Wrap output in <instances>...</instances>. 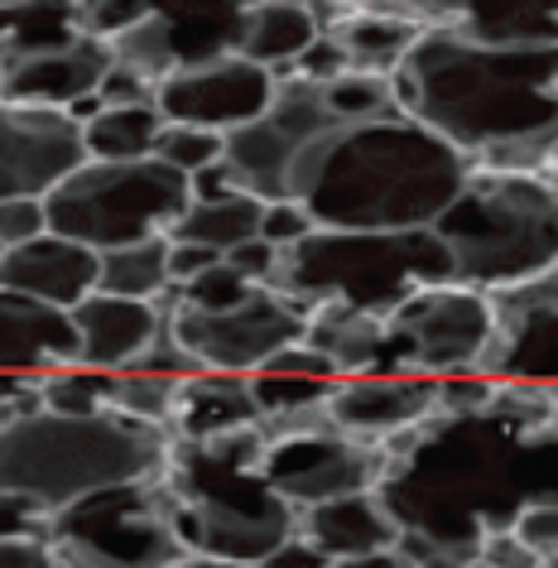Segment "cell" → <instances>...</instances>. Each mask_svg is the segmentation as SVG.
I'll list each match as a JSON object with an SVG mask.
<instances>
[{
	"instance_id": "15",
	"label": "cell",
	"mask_w": 558,
	"mask_h": 568,
	"mask_svg": "<svg viewBox=\"0 0 558 568\" xmlns=\"http://www.w3.org/2000/svg\"><path fill=\"white\" fill-rule=\"evenodd\" d=\"M491 343L477 366L486 381L558 386V265L549 275L491 294Z\"/></svg>"
},
{
	"instance_id": "7",
	"label": "cell",
	"mask_w": 558,
	"mask_h": 568,
	"mask_svg": "<svg viewBox=\"0 0 558 568\" xmlns=\"http://www.w3.org/2000/svg\"><path fill=\"white\" fill-rule=\"evenodd\" d=\"M428 284H453V255L438 232H313L298 246L280 251L270 290L298 308L342 304L371 318H390L414 290H428Z\"/></svg>"
},
{
	"instance_id": "17",
	"label": "cell",
	"mask_w": 558,
	"mask_h": 568,
	"mask_svg": "<svg viewBox=\"0 0 558 568\" xmlns=\"http://www.w3.org/2000/svg\"><path fill=\"white\" fill-rule=\"evenodd\" d=\"M82 164H88V150H82L78 116L0 106V203H16V197L44 203Z\"/></svg>"
},
{
	"instance_id": "44",
	"label": "cell",
	"mask_w": 558,
	"mask_h": 568,
	"mask_svg": "<svg viewBox=\"0 0 558 568\" xmlns=\"http://www.w3.org/2000/svg\"><path fill=\"white\" fill-rule=\"evenodd\" d=\"M212 265H222L217 251L189 246V241H169V290H179V284H193L197 275H207Z\"/></svg>"
},
{
	"instance_id": "49",
	"label": "cell",
	"mask_w": 558,
	"mask_h": 568,
	"mask_svg": "<svg viewBox=\"0 0 558 568\" xmlns=\"http://www.w3.org/2000/svg\"><path fill=\"white\" fill-rule=\"evenodd\" d=\"M30 390H34V381H6V376H0V405H16Z\"/></svg>"
},
{
	"instance_id": "14",
	"label": "cell",
	"mask_w": 558,
	"mask_h": 568,
	"mask_svg": "<svg viewBox=\"0 0 558 568\" xmlns=\"http://www.w3.org/2000/svg\"><path fill=\"white\" fill-rule=\"evenodd\" d=\"M241 10H246L241 0L232 6H150V16L111 44V63L160 88L183 68H203L236 53Z\"/></svg>"
},
{
	"instance_id": "5",
	"label": "cell",
	"mask_w": 558,
	"mask_h": 568,
	"mask_svg": "<svg viewBox=\"0 0 558 568\" xmlns=\"http://www.w3.org/2000/svg\"><path fill=\"white\" fill-rule=\"evenodd\" d=\"M261 429H241L203 444L169 438L164 487L179 510V535L189 554L261 568L280 545L298 535V510L284 506L261 477Z\"/></svg>"
},
{
	"instance_id": "31",
	"label": "cell",
	"mask_w": 558,
	"mask_h": 568,
	"mask_svg": "<svg viewBox=\"0 0 558 568\" xmlns=\"http://www.w3.org/2000/svg\"><path fill=\"white\" fill-rule=\"evenodd\" d=\"M97 294H111V300H135V304H160L169 294V236L106 251Z\"/></svg>"
},
{
	"instance_id": "51",
	"label": "cell",
	"mask_w": 558,
	"mask_h": 568,
	"mask_svg": "<svg viewBox=\"0 0 558 568\" xmlns=\"http://www.w3.org/2000/svg\"><path fill=\"white\" fill-rule=\"evenodd\" d=\"M544 179H549V183H554V189H558V160H554L549 169H544Z\"/></svg>"
},
{
	"instance_id": "12",
	"label": "cell",
	"mask_w": 558,
	"mask_h": 568,
	"mask_svg": "<svg viewBox=\"0 0 558 568\" xmlns=\"http://www.w3.org/2000/svg\"><path fill=\"white\" fill-rule=\"evenodd\" d=\"M160 314L174 333V343L197 362V372L217 376H255L280 352L304 343L308 333V308L290 304L265 284H255L232 308H193L174 294H164Z\"/></svg>"
},
{
	"instance_id": "16",
	"label": "cell",
	"mask_w": 558,
	"mask_h": 568,
	"mask_svg": "<svg viewBox=\"0 0 558 568\" xmlns=\"http://www.w3.org/2000/svg\"><path fill=\"white\" fill-rule=\"evenodd\" d=\"M280 92V73L255 68L236 53H226L217 63L183 68L169 82H160L154 111L169 125H189V131H212V135H236L255 125L270 111Z\"/></svg>"
},
{
	"instance_id": "50",
	"label": "cell",
	"mask_w": 558,
	"mask_h": 568,
	"mask_svg": "<svg viewBox=\"0 0 558 568\" xmlns=\"http://www.w3.org/2000/svg\"><path fill=\"white\" fill-rule=\"evenodd\" d=\"M174 568H251V564H226V559H207V554H183Z\"/></svg>"
},
{
	"instance_id": "26",
	"label": "cell",
	"mask_w": 558,
	"mask_h": 568,
	"mask_svg": "<svg viewBox=\"0 0 558 568\" xmlns=\"http://www.w3.org/2000/svg\"><path fill=\"white\" fill-rule=\"evenodd\" d=\"M318 39H323V30H318V20H313V6H298V0H261V6L241 10L236 59L270 68V73H284V68H294Z\"/></svg>"
},
{
	"instance_id": "29",
	"label": "cell",
	"mask_w": 558,
	"mask_h": 568,
	"mask_svg": "<svg viewBox=\"0 0 558 568\" xmlns=\"http://www.w3.org/2000/svg\"><path fill=\"white\" fill-rule=\"evenodd\" d=\"M265 203L251 193H222V197H193V207L179 217L169 241H189V246L217 251L222 261L246 241H261Z\"/></svg>"
},
{
	"instance_id": "2",
	"label": "cell",
	"mask_w": 558,
	"mask_h": 568,
	"mask_svg": "<svg viewBox=\"0 0 558 568\" xmlns=\"http://www.w3.org/2000/svg\"><path fill=\"white\" fill-rule=\"evenodd\" d=\"M405 116L481 174H544L558 160V44L486 49L428 30L395 73Z\"/></svg>"
},
{
	"instance_id": "36",
	"label": "cell",
	"mask_w": 558,
	"mask_h": 568,
	"mask_svg": "<svg viewBox=\"0 0 558 568\" xmlns=\"http://www.w3.org/2000/svg\"><path fill=\"white\" fill-rule=\"evenodd\" d=\"M78 34L97 39V44H116L125 30H135L150 16V0H78Z\"/></svg>"
},
{
	"instance_id": "47",
	"label": "cell",
	"mask_w": 558,
	"mask_h": 568,
	"mask_svg": "<svg viewBox=\"0 0 558 568\" xmlns=\"http://www.w3.org/2000/svg\"><path fill=\"white\" fill-rule=\"evenodd\" d=\"M261 568H333V559H327L323 549H313L308 539H298V535H294L290 545H280Z\"/></svg>"
},
{
	"instance_id": "38",
	"label": "cell",
	"mask_w": 558,
	"mask_h": 568,
	"mask_svg": "<svg viewBox=\"0 0 558 568\" xmlns=\"http://www.w3.org/2000/svg\"><path fill=\"white\" fill-rule=\"evenodd\" d=\"M39 236H49V207L44 203H34V197L0 203V251H20Z\"/></svg>"
},
{
	"instance_id": "13",
	"label": "cell",
	"mask_w": 558,
	"mask_h": 568,
	"mask_svg": "<svg viewBox=\"0 0 558 568\" xmlns=\"http://www.w3.org/2000/svg\"><path fill=\"white\" fill-rule=\"evenodd\" d=\"M337 131L333 116L323 111L318 82L280 78V92L270 111L246 131L226 135V174H232L236 193H251L261 203H290V174L313 140Z\"/></svg>"
},
{
	"instance_id": "25",
	"label": "cell",
	"mask_w": 558,
	"mask_h": 568,
	"mask_svg": "<svg viewBox=\"0 0 558 568\" xmlns=\"http://www.w3.org/2000/svg\"><path fill=\"white\" fill-rule=\"evenodd\" d=\"M298 539H308L313 549H323L333 564H342V559H366V554L395 549L399 525L376 491H362V496H342V501L298 510Z\"/></svg>"
},
{
	"instance_id": "8",
	"label": "cell",
	"mask_w": 558,
	"mask_h": 568,
	"mask_svg": "<svg viewBox=\"0 0 558 568\" xmlns=\"http://www.w3.org/2000/svg\"><path fill=\"white\" fill-rule=\"evenodd\" d=\"M49 232L97 255L169 236L193 207V183L160 160L140 164H82L44 197Z\"/></svg>"
},
{
	"instance_id": "20",
	"label": "cell",
	"mask_w": 558,
	"mask_h": 568,
	"mask_svg": "<svg viewBox=\"0 0 558 568\" xmlns=\"http://www.w3.org/2000/svg\"><path fill=\"white\" fill-rule=\"evenodd\" d=\"M97 280H102V255L53 232L20 251H0V290L53 314H73L78 304H88Z\"/></svg>"
},
{
	"instance_id": "39",
	"label": "cell",
	"mask_w": 558,
	"mask_h": 568,
	"mask_svg": "<svg viewBox=\"0 0 558 568\" xmlns=\"http://www.w3.org/2000/svg\"><path fill=\"white\" fill-rule=\"evenodd\" d=\"M49 530L53 516L44 506H34L30 496L0 491V539H39V545H49Z\"/></svg>"
},
{
	"instance_id": "52",
	"label": "cell",
	"mask_w": 558,
	"mask_h": 568,
	"mask_svg": "<svg viewBox=\"0 0 558 568\" xmlns=\"http://www.w3.org/2000/svg\"><path fill=\"white\" fill-rule=\"evenodd\" d=\"M549 400H554V409H558V386H554V390H549Z\"/></svg>"
},
{
	"instance_id": "3",
	"label": "cell",
	"mask_w": 558,
	"mask_h": 568,
	"mask_svg": "<svg viewBox=\"0 0 558 568\" xmlns=\"http://www.w3.org/2000/svg\"><path fill=\"white\" fill-rule=\"evenodd\" d=\"M467 179L471 164L448 140L414 116H390L313 140L290 174V203L304 207L318 232L405 236L434 232Z\"/></svg>"
},
{
	"instance_id": "33",
	"label": "cell",
	"mask_w": 558,
	"mask_h": 568,
	"mask_svg": "<svg viewBox=\"0 0 558 568\" xmlns=\"http://www.w3.org/2000/svg\"><path fill=\"white\" fill-rule=\"evenodd\" d=\"M323 111L333 116V125H371V121H390L405 116L395 92V78H371V73H342L333 82H318Z\"/></svg>"
},
{
	"instance_id": "27",
	"label": "cell",
	"mask_w": 558,
	"mask_h": 568,
	"mask_svg": "<svg viewBox=\"0 0 558 568\" xmlns=\"http://www.w3.org/2000/svg\"><path fill=\"white\" fill-rule=\"evenodd\" d=\"M337 372L333 362L318 357L313 347H290L280 352L275 362H265L261 372L251 376V390L265 409V424H280V419H294V415H308V409L323 405V395L337 386Z\"/></svg>"
},
{
	"instance_id": "11",
	"label": "cell",
	"mask_w": 558,
	"mask_h": 568,
	"mask_svg": "<svg viewBox=\"0 0 558 568\" xmlns=\"http://www.w3.org/2000/svg\"><path fill=\"white\" fill-rule=\"evenodd\" d=\"M261 477L284 506L313 510V506L342 501V496L376 491L385 477V448L356 444V438L327 429L323 405H318L308 415L265 424Z\"/></svg>"
},
{
	"instance_id": "10",
	"label": "cell",
	"mask_w": 558,
	"mask_h": 568,
	"mask_svg": "<svg viewBox=\"0 0 558 568\" xmlns=\"http://www.w3.org/2000/svg\"><path fill=\"white\" fill-rule=\"evenodd\" d=\"M491 294L467 284H428L385 318L381 376L457 381L477 376L491 343Z\"/></svg>"
},
{
	"instance_id": "40",
	"label": "cell",
	"mask_w": 558,
	"mask_h": 568,
	"mask_svg": "<svg viewBox=\"0 0 558 568\" xmlns=\"http://www.w3.org/2000/svg\"><path fill=\"white\" fill-rule=\"evenodd\" d=\"M318 226H313V217L298 203H265V222H261V241L275 251H290L298 246L304 236H313Z\"/></svg>"
},
{
	"instance_id": "43",
	"label": "cell",
	"mask_w": 558,
	"mask_h": 568,
	"mask_svg": "<svg viewBox=\"0 0 558 568\" xmlns=\"http://www.w3.org/2000/svg\"><path fill=\"white\" fill-rule=\"evenodd\" d=\"M515 535L525 539L539 559H558V506H535L515 520Z\"/></svg>"
},
{
	"instance_id": "1",
	"label": "cell",
	"mask_w": 558,
	"mask_h": 568,
	"mask_svg": "<svg viewBox=\"0 0 558 568\" xmlns=\"http://www.w3.org/2000/svg\"><path fill=\"white\" fill-rule=\"evenodd\" d=\"M376 496L399 535L434 539L477 564L486 535L558 506V409L544 386L496 381L481 415H434L390 438Z\"/></svg>"
},
{
	"instance_id": "41",
	"label": "cell",
	"mask_w": 558,
	"mask_h": 568,
	"mask_svg": "<svg viewBox=\"0 0 558 568\" xmlns=\"http://www.w3.org/2000/svg\"><path fill=\"white\" fill-rule=\"evenodd\" d=\"M471 568H544V559L515 530H500V535L481 539L477 564H471Z\"/></svg>"
},
{
	"instance_id": "22",
	"label": "cell",
	"mask_w": 558,
	"mask_h": 568,
	"mask_svg": "<svg viewBox=\"0 0 558 568\" xmlns=\"http://www.w3.org/2000/svg\"><path fill=\"white\" fill-rule=\"evenodd\" d=\"M63 366H78L73 318L0 290V376L44 381L49 372H63Z\"/></svg>"
},
{
	"instance_id": "45",
	"label": "cell",
	"mask_w": 558,
	"mask_h": 568,
	"mask_svg": "<svg viewBox=\"0 0 558 568\" xmlns=\"http://www.w3.org/2000/svg\"><path fill=\"white\" fill-rule=\"evenodd\" d=\"M226 265H232L241 280L265 284V290H270V280H275V265H280V251L265 246V241H246V246H236L232 255H226Z\"/></svg>"
},
{
	"instance_id": "35",
	"label": "cell",
	"mask_w": 558,
	"mask_h": 568,
	"mask_svg": "<svg viewBox=\"0 0 558 568\" xmlns=\"http://www.w3.org/2000/svg\"><path fill=\"white\" fill-rule=\"evenodd\" d=\"M226 154V135H212V131H189V125H164L160 145H154V160L179 169L183 179H197L203 169L222 164Z\"/></svg>"
},
{
	"instance_id": "28",
	"label": "cell",
	"mask_w": 558,
	"mask_h": 568,
	"mask_svg": "<svg viewBox=\"0 0 558 568\" xmlns=\"http://www.w3.org/2000/svg\"><path fill=\"white\" fill-rule=\"evenodd\" d=\"M381 337H385V318L356 314V308H342V304L308 308L304 347H313L318 357L333 362L337 376H371V372H381Z\"/></svg>"
},
{
	"instance_id": "4",
	"label": "cell",
	"mask_w": 558,
	"mask_h": 568,
	"mask_svg": "<svg viewBox=\"0 0 558 568\" xmlns=\"http://www.w3.org/2000/svg\"><path fill=\"white\" fill-rule=\"evenodd\" d=\"M169 463V429L121 415H59L30 409L0 429V491L30 496L49 516L131 481L160 477Z\"/></svg>"
},
{
	"instance_id": "53",
	"label": "cell",
	"mask_w": 558,
	"mask_h": 568,
	"mask_svg": "<svg viewBox=\"0 0 558 568\" xmlns=\"http://www.w3.org/2000/svg\"><path fill=\"white\" fill-rule=\"evenodd\" d=\"M544 568H558V559H544Z\"/></svg>"
},
{
	"instance_id": "24",
	"label": "cell",
	"mask_w": 558,
	"mask_h": 568,
	"mask_svg": "<svg viewBox=\"0 0 558 568\" xmlns=\"http://www.w3.org/2000/svg\"><path fill=\"white\" fill-rule=\"evenodd\" d=\"M424 34L428 30L399 10V0H385V6H347V16L327 30V39H333L342 53V63H347V73H371V78H395Z\"/></svg>"
},
{
	"instance_id": "42",
	"label": "cell",
	"mask_w": 558,
	"mask_h": 568,
	"mask_svg": "<svg viewBox=\"0 0 558 568\" xmlns=\"http://www.w3.org/2000/svg\"><path fill=\"white\" fill-rule=\"evenodd\" d=\"M154 97H160V88H150L145 78L121 73V68L111 63L102 92H97V111H102V106H154Z\"/></svg>"
},
{
	"instance_id": "23",
	"label": "cell",
	"mask_w": 558,
	"mask_h": 568,
	"mask_svg": "<svg viewBox=\"0 0 558 568\" xmlns=\"http://www.w3.org/2000/svg\"><path fill=\"white\" fill-rule=\"evenodd\" d=\"M261 424H265V409L251 390V376L197 372L189 381H179L174 415H169V438H179V444H203V438L261 429Z\"/></svg>"
},
{
	"instance_id": "37",
	"label": "cell",
	"mask_w": 558,
	"mask_h": 568,
	"mask_svg": "<svg viewBox=\"0 0 558 568\" xmlns=\"http://www.w3.org/2000/svg\"><path fill=\"white\" fill-rule=\"evenodd\" d=\"M255 290L251 280H241L232 265H212L207 275H197L193 284H179V290H169L174 300H183V304H193V308H232V304H241L246 294Z\"/></svg>"
},
{
	"instance_id": "19",
	"label": "cell",
	"mask_w": 558,
	"mask_h": 568,
	"mask_svg": "<svg viewBox=\"0 0 558 568\" xmlns=\"http://www.w3.org/2000/svg\"><path fill=\"white\" fill-rule=\"evenodd\" d=\"M438 415V381L419 376H342L323 395L327 429L356 438V444H390V438L419 429Z\"/></svg>"
},
{
	"instance_id": "46",
	"label": "cell",
	"mask_w": 558,
	"mask_h": 568,
	"mask_svg": "<svg viewBox=\"0 0 558 568\" xmlns=\"http://www.w3.org/2000/svg\"><path fill=\"white\" fill-rule=\"evenodd\" d=\"M0 568H63V559L39 539H0Z\"/></svg>"
},
{
	"instance_id": "30",
	"label": "cell",
	"mask_w": 558,
	"mask_h": 568,
	"mask_svg": "<svg viewBox=\"0 0 558 568\" xmlns=\"http://www.w3.org/2000/svg\"><path fill=\"white\" fill-rule=\"evenodd\" d=\"M164 125L154 106H102L82 121V150L92 164H140L154 160Z\"/></svg>"
},
{
	"instance_id": "32",
	"label": "cell",
	"mask_w": 558,
	"mask_h": 568,
	"mask_svg": "<svg viewBox=\"0 0 558 568\" xmlns=\"http://www.w3.org/2000/svg\"><path fill=\"white\" fill-rule=\"evenodd\" d=\"M73 39H82L78 16L63 0H49V6H0V63L30 59V53H44V49H63Z\"/></svg>"
},
{
	"instance_id": "9",
	"label": "cell",
	"mask_w": 558,
	"mask_h": 568,
	"mask_svg": "<svg viewBox=\"0 0 558 568\" xmlns=\"http://www.w3.org/2000/svg\"><path fill=\"white\" fill-rule=\"evenodd\" d=\"M49 549L63 568H174L189 554L164 477L102 491L53 516Z\"/></svg>"
},
{
	"instance_id": "21",
	"label": "cell",
	"mask_w": 558,
	"mask_h": 568,
	"mask_svg": "<svg viewBox=\"0 0 558 568\" xmlns=\"http://www.w3.org/2000/svg\"><path fill=\"white\" fill-rule=\"evenodd\" d=\"M78 333V366L97 376H121L145 357L150 343L160 337V304H135V300H111L92 294L73 314Z\"/></svg>"
},
{
	"instance_id": "18",
	"label": "cell",
	"mask_w": 558,
	"mask_h": 568,
	"mask_svg": "<svg viewBox=\"0 0 558 568\" xmlns=\"http://www.w3.org/2000/svg\"><path fill=\"white\" fill-rule=\"evenodd\" d=\"M106 73H111V44L73 39L63 49L0 63V106L63 111V116L88 121L97 111V92H102Z\"/></svg>"
},
{
	"instance_id": "34",
	"label": "cell",
	"mask_w": 558,
	"mask_h": 568,
	"mask_svg": "<svg viewBox=\"0 0 558 568\" xmlns=\"http://www.w3.org/2000/svg\"><path fill=\"white\" fill-rule=\"evenodd\" d=\"M174 395H179V381L121 372V376H106V415L150 424V429H169V415H174Z\"/></svg>"
},
{
	"instance_id": "48",
	"label": "cell",
	"mask_w": 558,
	"mask_h": 568,
	"mask_svg": "<svg viewBox=\"0 0 558 568\" xmlns=\"http://www.w3.org/2000/svg\"><path fill=\"white\" fill-rule=\"evenodd\" d=\"M333 568H414L399 549H381V554H366V559H342Z\"/></svg>"
},
{
	"instance_id": "6",
	"label": "cell",
	"mask_w": 558,
	"mask_h": 568,
	"mask_svg": "<svg viewBox=\"0 0 558 568\" xmlns=\"http://www.w3.org/2000/svg\"><path fill=\"white\" fill-rule=\"evenodd\" d=\"M434 232L453 255V284L515 290L558 265V189L544 174L471 169Z\"/></svg>"
}]
</instances>
